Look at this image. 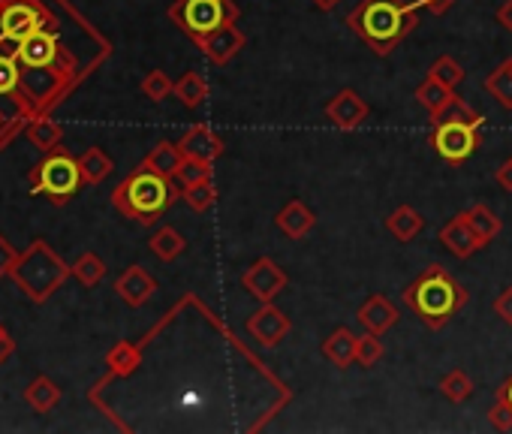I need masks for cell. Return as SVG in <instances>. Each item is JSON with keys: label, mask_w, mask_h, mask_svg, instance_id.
Returning <instances> with one entry per match:
<instances>
[{"label": "cell", "mask_w": 512, "mask_h": 434, "mask_svg": "<svg viewBox=\"0 0 512 434\" xmlns=\"http://www.w3.org/2000/svg\"><path fill=\"white\" fill-rule=\"evenodd\" d=\"M347 28L380 58L392 55L398 43L419 28L416 10L407 7V0H362L347 16Z\"/></svg>", "instance_id": "obj_1"}, {"label": "cell", "mask_w": 512, "mask_h": 434, "mask_svg": "<svg viewBox=\"0 0 512 434\" xmlns=\"http://www.w3.org/2000/svg\"><path fill=\"white\" fill-rule=\"evenodd\" d=\"M467 302L464 287L440 266L425 269L407 290H404V305L428 326V329H443L458 308Z\"/></svg>", "instance_id": "obj_2"}, {"label": "cell", "mask_w": 512, "mask_h": 434, "mask_svg": "<svg viewBox=\"0 0 512 434\" xmlns=\"http://www.w3.org/2000/svg\"><path fill=\"white\" fill-rule=\"evenodd\" d=\"M172 187L166 181V175L154 172V169H142L136 175H130L121 190H118V205L121 211H127L130 217L142 224H154L157 217L169 208L172 202Z\"/></svg>", "instance_id": "obj_3"}, {"label": "cell", "mask_w": 512, "mask_h": 434, "mask_svg": "<svg viewBox=\"0 0 512 434\" xmlns=\"http://www.w3.org/2000/svg\"><path fill=\"white\" fill-rule=\"evenodd\" d=\"M482 118H446L434 124L431 133V148L452 166L470 160L479 148V130H482Z\"/></svg>", "instance_id": "obj_4"}, {"label": "cell", "mask_w": 512, "mask_h": 434, "mask_svg": "<svg viewBox=\"0 0 512 434\" xmlns=\"http://www.w3.org/2000/svg\"><path fill=\"white\" fill-rule=\"evenodd\" d=\"M169 16L196 40L226 22H238V4L235 0H178Z\"/></svg>", "instance_id": "obj_5"}, {"label": "cell", "mask_w": 512, "mask_h": 434, "mask_svg": "<svg viewBox=\"0 0 512 434\" xmlns=\"http://www.w3.org/2000/svg\"><path fill=\"white\" fill-rule=\"evenodd\" d=\"M241 287H244L256 302H275V299L287 290V272H284L275 260L260 257L256 263H250V269H244Z\"/></svg>", "instance_id": "obj_6"}, {"label": "cell", "mask_w": 512, "mask_h": 434, "mask_svg": "<svg viewBox=\"0 0 512 434\" xmlns=\"http://www.w3.org/2000/svg\"><path fill=\"white\" fill-rule=\"evenodd\" d=\"M247 332L256 338L260 347H278L290 332V317L278 305L260 302V308L247 317Z\"/></svg>", "instance_id": "obj_7"}, {"label": "cell", "mask_w": 512, "mask_h": 434, "mask_svg": "<svg viewBox=\"0 0 512 434\" xmlns=\"http://www.w3.org/2000/svg\"><path fill=\"white\" fill-rule=\"evenodd\" d=\"M196 43H199V49L208 55L211 64L226 67V64L247 46V37H244V31H241L235 22H226V25H220V28H214V31L196 37Z\"/></svg>", "instance_id": "obj_8"}, {"label": "cell", "mask_w": 512, "mask_h": 434, "mask_svg": "<svg viewBox=\"0 0 512 434\" xmlns=\"http://www.w3.org/2000/svg\"><path fill=\"white\" fill-rule=\"evenodd\" d=\"M371 115L368 103L359 97V91L344 88L338 91L329 103H326V118L338 127V130H356L365 124V118Z\"/></svg>", "instance_id": "obj_9"}, {"label": "cell", "mask_w": 512, "mask_h": 434, "mask_svg": "<svg viewBox=\"0 0 512 434\" xmlns=\"http://www.w3.org/2000/svg\"><path fill=\"white\" fill-rule=\"evenodd\" d=\"M440 245H443L452 257H458V260H470L479 248H485L482 239L473 233V227H470V221H467L464 214L452 217V221L440 230Z\"/></svg>", "instance_id": "obj_10"}, {"label": "cell", "mask_w": 512, "mask_h": 434, "mask_svg": "<svg viewBox=\"0 0 512 434\" xmlns=\"http://www.w3.org/2000/svg\"><path fill=\"white\" fill-rule=\"evenodd\" d=\"M356 320H359V326L365 329V332H374V335H386L389 329H395L398 326V320H401V314H398V308L386 299V296H371V299H365V305L356 311Z\"/></svg>", "instance_id": "obj_11"}, {"label": "cell", "mask_w": 512, "mask_h": 434, "mask_svg": "<svg viewBox=\"0 0 512 434\" xmlns=\"http://www.w3.org/2000/svg\"><path fill=\"white\" fill-rule=\"evenodd\" d=\"M40 184L52 196H70L79 187V166L70 157H52L43 169Z\"/></svg>", "instance_id": "obj_12"}, {"label": "cell", "mask_w": 512, "mask_h": 434, "mask_svg": "<svg viewBox=\"0 0 512 434\" xmlns=\"http://www.w3.org/2000/svg\"><path fill=\"white\" fill-rule=\"evenodd\" d=\"M275 224H278V230H281L287 239H305V236L314 230V224H317V214H314L302 199H293V202H287V205L278 211Z\"/></svg>", "instance_id": "obj_13"}, {"label": "cell", "mask_w": 512, "mask_h": 434, "mask_svg": "<svg viewBox=\"0 0 512 434\" xmlns=\"http://www.w3.org/2000/svg\"><path fill=\"white\" fill-rule=\"evenodd\" d=\"M178 145H181L184 157H196V160H211V163H214V160L223 154V139H220L214 130H208V127H193V130H187L184 139H181Z\"/></svg>", "instance_id": "obj_14"}, {"label": "cell", "mask_w": 512, "mask_h": 434, "mask_svg": "<svg viewBox=\"0 0 512 434\" xmlns=\"http://www.w3.org/2000/svg\"><path fill=\"white\" fill-rule=\"evenodd\" d=\"M356 341L359 335L347 326L335 329L326 341H323V356L335 365V368H350L356 362Z\"/></svg>", "instance_id": "obj_15"}, {"label": "cell", "mask_w": 512, "mask_h": 434, "mask_svg": "<svg viewBox=\"0 0 512 434\" xmlns=\"http://www.w3.org/2000/svg\"><path fill=\"white\" fill-rule=\"evenodd\" d=\"M386 230L401 242H413L422 230H425V217L413 208V205H398L389 217H386Z\"/></svg>", "instance_id": "obj_16"}, {"label": "cell", "mask_w": 512, "mask_h": 434, "mask_svg": "<svg viewBox=\"0 0 512 434\" xmlns=\"http://www.w3.org/2000/svg\"><path fill=\"white\" fill-rule=\"evenodd\" d=\"M0 28H4V37L25 43L28 37L37 34V13L25 4H16L4 13V19H0Z\"/></svg>", "instance_id": "obj_17"}, {"label": "cell", "mask_w": 512, "mask_h": 434, "mask_svg": "<svg viewBox=\"0 0 512 434\" xmlns=\"http://www.w3.org/2000/svg\"><path fill=\"white\" fill-rule=\"evenodd\" d=\"M464 217L470 221V227H473V233L482 239V245H488V242H494L497 236H500V230H503V224H500V217L488 208V205H473V208H467L464 211Z\"/></svg>", "instance_id": "obj_18"}, {"label": "cell", "mask_w": 512, "mask_h": 434, "mask_svg": "<svg viewBox=\"0 0 512 434\" xmlns=\"http://www.w3.org/2000/svg\"><path fill=\"white\" fill-rule=\"evenodd\" d=\"M482 88H485L503 109L512 112V58L503 61L497 70H491V76H485Z\"/></svg>", "instance_id": "obj_19"}, {"label": "cell", "mask_w": 512, "mask_h": 434, "mask_svg": "<svg viewBox=\"0 0 512 434\" xmlns=\"http://www.w3.org/2000/svg\"><path fill=\"white\" fill-rule=\"evenodd\" d=\"M455 97V88H446L443 82H437L434 76H428L419 88H416V100L431 112V118L434 115H440L443 112V106L449 103Z\"/></svg>", "instance_id": "obj_20"}, {"label": "cell", "mask_w": 512, "mask_h": 434, "mask_svg": "<svg viewBox=\"0 0 512 434\" xmlns=\"http://www.w3.org/2000/svg\"><path fill=\"white\" fill-rule=\"evenodd\" d=\"M181 163H184V151H181V145H169V142H160L157 148H154V154L148 157V169H154V172H160V175H178V169H181Z\"/></svg>", "instance_id": "obj_21"}, {"label": "cell", "mask_w": 512, "mask_h": 434, "mask_svg": "<svg viewBox=\"0 0 512 434\" xmlns=\"http://www.w3.org/2000/svg\"><path fill=\"white\" fill-rule=\"evenodd\" d=\"M22 61H28L31 67H46L52 58H55V43L49 40V37H40V34H34V37H28L25 43H22Z\"/></svg>", "instance_id": "obj_22"}, {"label": "cell", "mask_w": 512, "mask_h": 434, "mask_svg": "<svg viewBox=\"0 0 512 434\" xmlns=\"http://www.w3.org/2000/svg\"><path fill=\"white\" fill-rule=\"evenodd\" d=\"M175 94L181 97L184 106L196 109V106L205 103V97H208V82H205L199 73H184V79L175 85Z\"/></svg>", "instance_id": "obj_23"}, {"label": "cell", "mask_w": 512, "mask_h": 434, "mask_svg": "<svg viewBox=\"0 0 512 434\" xmlns=\"http://www.w3.org/2000/svg\"><path fill=\"white\" fill-rule=\"evenodd\" d=\"M440 392H443L449 401L461 404V401H467V398L473 395V380H470V374H467V371L455 368V371H449V374L440 380Z\"/></svg>", "instance_id": "obj_24"}, {"label": "cell", "mask_w": 512, "mask_h": 434, "mask_svg": "<svg viewBox=\"0 0 512 434\" xmlns=\"http://www.w3.org/2000/svg\"><path fill=\"white\" fill-rule=\"evenodd\" d=\"M151 290H154V281H151L145 272H139V269H133V272L121 281V293H124V299H127L130 305H142V302L151 296Z\"/></svg>", "instance_id": "obj_25"}, {"label": "cell", "mask_w": 512, "mask_h": 434, "mask_svg": "<svg viewBox=\"0 0 512 434\" xmlns=\"http://www.w3.org/2000/svg\"><path fill=\"white\" fill-rule=\"evenodd\" d=\"M380 359H383L380 335H374V332L359 335V341H356V365H362V368H374Z\"/></svg>", "instance_id": "obj_26"}, {"label": "cell", "mask_w": 512, "mask_h": 434, "mask_svg": "<svg viewBox=\"0 0 512 434\" xmlns=\"http://www.w3.org/2000/svg\"><path fill=\"white\" fill-rule=\"evenodd\" d=\"M428 76H434L437 82H443L446 88H458L461 82H464V70H461V64H455L452 58H437L434 64H431V70H428Z\"/></svg>", "instance_id": "obj_27"}, {"label": "cell", "mask_w": 512, "mask_h": 434, "mask_svg": "<svg viewBox=\"0 0 512 434\" xmlns=\"http://www.w3.org/2000/svg\"><path fill=\"white\" fill-rule=\"evenodd\" d=\"M184 199L193 211H208L217 199V190H214V181H199V184H190L184 187Z\"/></svg>", "instance_id": "obj_28"}, {"label": "cell", "mask_w": 512, "mask_h": 434, "mask_svg": "<svg viewBox=\"0 0 512 434\" xmlns=\"http://www.w3.org/2000/svg\"><path fill=\"white\" fill-rule=\"evenodd\" d=\"M211 160H196V157H184L181 169H178V178L184 181V187L190 184H199V181H211Z\"/></svg>", "instance_id": "obj_29"}, {"label": "cell", "mask_w": 512, "mask_h": 434, "mask_svg": "<svg viewBox=\"0 0 512 434\" xmlns=\"http://www.w3.org/2000/svg\"><path fill=\"white\" fill-rule=\"evenodd\" d=\"M151 248H154V254H157L160 260H172V257H178V254L184 251V239H181L175 230H160V233L154 236Z\"/></svg>", "instance_id": "obj_30"}, {"label": "cell", "mask_w": 512, "mask_h": 434, "mask_svg": "<svg viewBox=\"0 0 512 434\" xmlns=\"http://www.w3.org/2000/svg\"><path fill=\"white\" fill-rule=\"evenodd\" d=\"M488 422H491L497 431H509V428H512V410H509V404L497 398L494 407L488 410Z\"/></svg>", "instance_id": "obj_31"}, {"label": "cell", "mask_w": 512, "mask_h": 434, "mask_svg": "<svg viewBox=\"0 0 512 434\" xmlns=\"http://www.w3.org/2000/svg\"><path fill=\"white\" fill-rule=\"evenodd\" d=\"M169 91H172V82H169L163 73H151V76H148V82H145V94H148L151 100H163Z\"/></svg>", "instance_id": "obj_32"}, {"label": "cell", "mask_w": 512, "mask_h": 434, "mask_svg": "<svg viewBox=\"0 0 512 434\" xmlns=\"http://www.w3.org/2000/svg\"><path fill=\"white\" fill-rule=\"evenodd\" d=\"M407 7L410 10H428L434 16H446L449 7H452V0H407Z\"/></svg>", "instance_id": "obj_33"}, {"label": "cell", "mask_w": 512, "mask_h": 434, "mask_svg": "<svg viewBox=\"0 0 512 434\" xmlns=\"http://www.w3.org/2000/svg\"><path fill=\"white\" fill-rule=\"evenodd\" d=\"M494 314H497L506 326H512V287H506V290L494 299Z\"/></svg>", "instance_id": "obj_34"}, {"label": "cell", "mask_w": 512, "mask_h": 434, "mask_svg": "<svg viewBox=\"0 0 512 434\" xmlns=\"http://www.w3.org/2000/svg\"><path fill=\"white\" fill-rule=\"evenodd\" d=\"M16 85V67L0 58V94H7Z\"/></svg>", "instance_id": "obj_35"}, {"label": "cell", "mask_w": 512, "mask_h": 434, "mask_svg": "<svg viewBox=\"0 0 512 434\" xmlns=\"http://www.w3.org/2000/svg\"><path fill=\"white\" fill-rule=\"evenodd\" d=\"M494 19H497V25H500L503 31L512 34V0H503V4L497 7V13H494Z\"/></svg>", "instance_id": "obj_36"}, {"label": "cell", "mask_w": 512, "mask_h": 434, "mask_svg": "<svg viewBox=\"0 0 512 434\" xmlns=\"http://www.w3.org/2000/svg\"><path fill=\"white\" fill-rule=\"evenodd\" d=\"M497 184H500L506 193H512V160H506V163L497 169Z\"/></svg>", "instance_id": "obj_37"}, {"label": "cell", "mask_w": 512, "mask_h": 434, "mask_svg": "<svg viewBox=\"0 0 512 434\" xmlns=\"http://www.w3.org/2000/svg\"><path fill=\"white\" fill-rule=\"evenodd\" d=\"M497 398H500V401H506V404H509V410H512V374H509V380L497 389Z\"/></svg>", "instance_id": "obj_38"}, {"label": "cell", "mask_w": 512, "mask_h": 434, "mask_svg": "<svg viewBox=\"0 0 512 434\" xmlns=\"http://www.w3.org/2000/svg\"><path fill=\"white\" fill-rule=\"evenodd\" d=\"M311 4H314V7H317L320 13H332V10H335V7L341 4V0H311Z\"/></svg>", "instance_id": "obj_39"}]
</instances>
